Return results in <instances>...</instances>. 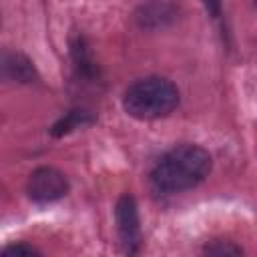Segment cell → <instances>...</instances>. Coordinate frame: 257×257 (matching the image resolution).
Masks as SVG:
<instances>
[{"label":"cell","mask_w":257,"mask_h":257,"mask_svg":"<svg viewBox=\"0 0 257 257\" xmlns=\"http://www.w3.org/2000/svg\"><path fill=\"white\" fill-rule=\"evenodd\" d=\"M213 167L211 155L199 145H177L155 163L151 183L163 193H181L203 183Z\"/></svg>","instance_id":"6da1fadb"},{"label":"cell","mask_w":257,"mask_h":257,"mask_svg":"<svg viewBox=\"0 0 257 257\" xmlns=\"http://www.w3.org/2000/svg\"><path fill=\"white\" fill-rule=\"evenodd\" d=\"M122 106L137 120H157L179 106V88L163 76H147L124 90Z\"/></svg>","instance_id":"7a4b0ae2"},{"label":"cell","mask_w":257,"mask_h":257,"mask_svg":"<svg viewBox=\"0 0 257 257\" xmlns=\"http://www.w3.org/2000/svg\"><path fill=\"white\" fill-rule=\"evenodd\" d=\"M26 193L34 203H52L68 193V179L54 167H38L26 181Z\"/></svg>","instance_id":"3957f363"},{"label":"cell","mask_w":257,"mask_h":257,"mask_svg":"<svg viewBox=\"0 0 257 257\" xmlns=\"http://www.w3.org/2000/svg\"><path fill=\"white\" fill-rule=\"evenodd\" d=\"M114 217H116V229H118L122 251L128 255L137 253L141 247V221H139L137 203L131 195H122L116 201Z\"/></svg>","instance_id":"277c9868"},{"label":"cell","mask_w":257,"mask_h":257,"mask_svg":"<svg viewBox=\"0 0 257 257\" xmlns=\"http://www.w3.org/2000/svg\"><path fill=\"white\" fill-rule=\"evenodd\" d=\"M2 74L12 82H32L36 78V70L32 62L20 52L2 54Z\"/></svg>","instance_id":"5b68a950"},{"label":"cell","mask_w":257,"mask_h":257,"mask_svg":"<svg viewBox=\"0 0 257 257\" xmlns=\"http://www.w3.org/2000/svg\"><path fill=\"white\" fill-rule=\"evenodd\" d=\"M94 118L86 112V110H70L66 116H62L54 126H52V135L54 137H62L74 128H82L84 124H90Z\"/></svg>","instance_id":"8992f818"},{"label":"cell","mask_w":257,"mask_h":257,"mask_svg":"<svg viewBox=\"0 0 257 257\" xmlns=\"http://www.w3.org/2000/svg\"><path fill=\"white\" fill-rule=\"evenodd\" d=\"M70 52H72V60L76 64L78 74H82V76H94V72H96L94 62H92V58L88 54V48H86V44H84V40L80 36L76 40H72Z\"/></svg>","instance_id":"52a82bcc"},{"label":"cell","mask_w":257,"mask_h":257,"mask_svg":"<svg viewBox=\"0 0 257 257\" xmlns=\"http://www.w3.org/2000/svg\"><path fill=\"white\" fill-rule=\"evenodd\" d=\"M203 251L211 253V255H241L243 253V249L231 241H213Z\"/></svg>","instance_id":"ba28073f"},{"label":"cell","mask_w":257,"mask_h":257,"mask_svg":"<svg viewBox=\"0 0 257 257\" xmlns=\"http://www.w3.org/2000/svg\"><path fill=\"white\" fill-rule=\"evenodd\" d=\"M2 255L4 257H30V255H40V251L28 243H12L2 249Z\"/></svg>","instance_id":"9c48e42d"},{"label":"cell","mask_w":257,"mask_h":257,"mask_svg":"<svg viewBox=\"0 0 257 257\" xmlns=\"http://www.w3.org/2000/svg\"><path fill=\"white\" fill-rule=\"evenodd\" d=\"M201 2H203V6L207 8V12L213 18H219L221 16V4H223V0H201Z\"/></svg>","instance_id":"30bf717a"},{"label":"cell","mask_w":257,"mask_h":257,"mask_svg":"<svg viewBox=\"0 0 257 257\" xmlns=\"http://www.w3.org/2000/svg\"><path fill=\"white\" fill-rule=\"evenodd\" d=\"M255 6H257V0H255Z\"/></svg>","instance_id":"8fae6325"}]
</instances>
